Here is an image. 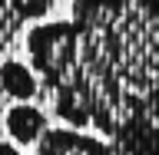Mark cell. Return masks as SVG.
<instances>
[{
	"label": "cell",
	"instance_id": "obj_5",
	"mask_svg": "<svg viewBox=\"0 0 159 155\" xmlns=\"http://www.w3.org/2000/svg\"><path fill=\"white\" fill-rule=\"evenodd\" d=\"M106 142H109V155H159V126L156 122H133Z\"/></svg>",
	"mask_w": 159,
	"mask_h": 155
},
{
	"label": "cell",
	"instance_id": "obj_2",
	"mask_svg": "<svg viewBox=\"0 0 159 155\" xmlns=\"http://www.w3.org/2000/svg\"><path fill=\"white\" fill-rule=\"evenodd\" d=\"M37 155H109V142L76 129H50L37 145Z\"/></svg>",
	"mask_w": 159,
	"mask_h": 155
},
{
	"label": "cell",
	"instance_id": "obj_3",
	"mask_svg": "<svg viewBox=\"0 0 159 155\" xmlns=\"http://www.w3.org/2000/svg\"><path fill=\"white\" fill-rule=\"evenodd\" d=\"M3 126H7V136L17 142V145H40L43 142V136H47L50 129V119L43 109L30 106V102H23V106H10L7 116H3Z\"/></svg>",
	"mask_w": 159,
	"mask_h": 155
},
{
	"label": "cell",
	"instance_id": "obj_7",
	"mask_svg": "<svg viewBox=\"0 0 159 155\" xmlns=\"http://www.w3.org/2000/svg\"><path fill=\"white\" fill-rule=\"evenodd\" d=\"M0 155H20V152L10 145V142H3V145H0Z\"/></svg>",
	"mask_w": 159,
	"mask_h": 155
},
{
	"label": "cell",
	"instance_id": "obj_6",
	"mask_svg": "<svg viewBox=\"0 0 159 155\" xmlns=\"http://www.w3.org/2000/svg\"><path fill=\"white\" fill-rule=\"evenodd\" d=\"M3 3V46L13 43L27 20H43L57 0H0Z\"/></svg>",
	"mask_w": 159,
	"mask_h": 155
},
{
	"label": "cell",
	"instance_id": "obj_4",
	"mask_svg": "<svg viewBox=\"0 0 159 155\" xmlns=\"http://www.w3.org/2000/svg\"><path fill=\"white\" fill-rule=\"evenodd\" d=\"M0 83H3V99L13 102V106H23L27 99H37L40 93H43L37 69L27 66V63H17V59H3Z\"/></svg>",
	"mask_w": 159,
	"mask_h": 155
},
{
	"label": "cell",
	"instance_id": "obj_1",
	"mask_svg": "<svg viewBox=\"0 0 159 155\" xmlns=\"http://www.w3.org/2000/svg\"><path fill=\"white\" fill-rule=\"evenodd\" d=\"M27 56L66 129L159 126V0H73L27 33Z\"/></svg>",
	"mask_w": 159,
	"mask_h": 155
}]
</instances>
